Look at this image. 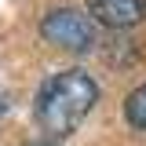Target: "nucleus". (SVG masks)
<instances>
[{"label":"nucleus","instance_id":"f257e3e1","mask_svg":"<svg viewBox=\"0 0 146 146\" xmlns=\"http://www.w3.org/2000/svg\"><path fill=\"white\" fill-rule=\"evenodd\" d=\"M95 102H99V84L91 80V73L58 70L40 84L36 102H33V117L48 139H66L80 128V121L91 113Z\"/></svg>","mask_w":146,"mask_h":146},{"label":"nucleus","instance_id":"f03ea898","mask_svg":"<svg viewBox=\"0 0 146 146\" xmlns=\"http://www.w3.org/2000/svg\"><path fill=\"white\" fill-rule=\"evenodd\" d=\"M40 36L62 51H88L95 44V22L77 7H51L40 22Z\"/></svg>","mask_w":146,"mask_h":146},{"label":"nucleus","instance_id":"7ed1b4c3","mask_svg":"<svg viewBox=\"0 0 146 146\" xmlns=\"http://www.w3.org/2000/svg\"><path fill=\"white\" fill-rule=\"evenodd\" d=\"M88 15L106 29H131L146 18V0H88Z\"/></svg>","mask_w":146,"mask_h":146},{"label":"nucleus","instance_id":"20e7f679","mask_svg":"<svg viewBox=\"0 0 146 146\" xmlns=\"http://www.w3.org/2000/svg\"><path fill=\"white\" fill-rule=\"evenodd\" d=\"M124 117H128L131 128L146 131V84H139V88L124 99Z\"/></svg>","mask_w":146,"mask_h":146},{"label":"nucleus","instance_id":"39448f33","mask_svg":"<svg viewBox=\"0 0 146 146\" xmlns=\"http://www.w3.org/2000/svg\"><path fill=\"white\" fill-rule=\"evenodd\" d=\"M40 146H58V143H40Z\"/></svg>","mask_w":146,"mask_h":146}]
</instances>
